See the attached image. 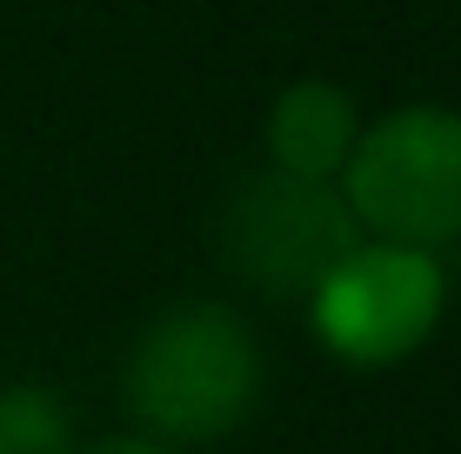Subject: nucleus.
<instances>
[{
  "label": "nucleus",
  "instance_id": "obj_7",
  "mask_svg": "<svg viewBox=\"0 0 461 454\" xmlns=\"http://www.w3.org/2000/svg\"><path fill=\"white\" fill-rule=\"evenodd\" d=\"M74 454H181V448L148 441V434H107V441H81Z\"/></svg>",
  "mask_w": 461,
  "mask_h": 454
},
{
  "label": "nucleus",
  "instance_id": "obj_6",
  "mask_svg": "<svg viewBox=\"0 0 461 454\" xmlns=\"http://www.w3.org/2000/svg\"><path fill=\"white\" fill-rule=\"evenodd\" d=\"M74 414L47 381L0 387V454H74Z\"/></svg>",
  "mask_w": 461,
  "mask_h": 454
},
{
  "label": "nucleus",
  "instance_id": "obj_4",
  "mask_svg": "<svg viewBox=\"0 0 461 454\" xmlns=\"http://www.w3.org/2000/svg\"><path fill=\"white\" fill-rule=\"evenodd\" d=\"M448 307V274L428 247L355 241L308 288V327L341 368H402Z\"/></svg>",
  "mask_w": 461,
  "mask_h": 454
},
{
  "label": "nucleus",
  "instance_id": "obj_1",
  "mask_svg": "<svg viewBox=\"0 0 461 454\" xmlns=\"http://www.w3.org/2000/svg\"><path fill=\"white\" fill-rule=\"evenodd\" d=\"M121 387L134 434L148 441L181 454L228 441L261 401V341L221 301H174L140 327Z\"/></svg>",
  "mask_w": 461,
  "mask_h": 454
},
{
  "label": "nucleus",
  "instance_id": "obj_2",
  "mask_svg": "<svg viewBox=\"0 0 461 454\" xmlns=\"http://www.w3.org/2000/svg\"><path fill=\"white\" fill-rule=\"evenodd\" d=\"M341 200L368 241L448 247L461 241V114L408 101L355 134L341 161Z\"/></svg>",
  "mask_w": 461,
  "mask_h": 454
},
{
  "label": "nucleus",
  "instance_id": "obj_5",
  "mask_svg": "<svg viewBox=\"0 0 461 454\" xmlns=\"http://www.w3.org/2000/svg\"><path fill=\"white\" fill-rule=\"evenodd\" d=\"M267 167L281 174H301V181H335L348 147L361 134V114L348 101V87L335 81H288L267 107Z\"/></svg>",
  "mask_w": 461,
  "mask_h": 454
},
{
  "label": "nucleus",
  "instance_id": "obj_3",
  "mask_svg": "<svg viewBox=\"0 0 461 454\" xmlns=\"http://www.w3.org/2000/svg\"><path fill=\"white\" fill-rule=\"evenodd\" d=\"M355 241H361V227L348 214L341 187L281 174V167L241 174L234 194L221 200V221H214L221 268L241 288L267 294V301H308V288Z\"/></svg>",
  "mask_w": 461,
  "mask_h": 454
}]
</instances>
